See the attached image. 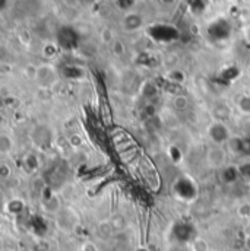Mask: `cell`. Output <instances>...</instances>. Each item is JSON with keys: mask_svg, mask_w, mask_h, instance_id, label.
Wrapping results in <instances>:
<instances>
[{"mask_svg": "<svg viewBox=\"0 0 250 251\" xmlns=\"http://www.w3.org/2000/svg\"><path fill=\"white\" fill-rule=\"evenodd\" d=\"M125 44L120 41V40H116L113 44H111V51L116 54V56H123L125 54Z\"/></svg>", "mask_w": 250, "mask_h": 251, "instance_id": "cell-22", "label": "cell"}, {"mask_svg": "<svg viewBox=\"0 0 250 251\" xmlns=\"http://www.w3.org/2000/svg\"><path fill=\"white\" fill-rule=\"evenodd\" d=\"M69 143H70V146H73V148H79V146L82 145V139H81V136L73 134V136L69 137Z\"/></svg>", "mask_w": 250, "mask_h": 251, "instance_id": "cell-26", "label": "cell"}, {"mask_svg": "<svg viewBox=\"0 0 250 251\" xmlns=\"http://www.w3.org/2000/svg\"><path fill=\"white\" fill-rule=\"evenodd\" d=\"M214 116H215L217 122H224L225 119H228L231 116V108L227 104H218L214 108Z\"/></svg>", "mask_w": 250, "mask_h": 251, "instance_id": "cell-11", "label": "cell"}, {"mask_svg": "<svg viewBox=\"0 0 250 251\" xmlns=\"http://www.w3.org/2000/svg\"><path fill=\"white\" fill-rule=\"evenodd\" d=\"M98 232H100V235L104 238H109L113 232H114V229H113V226H111V224H110V221L109 222H101L100 225H98Z\"/></svg>", "mask_w": 250, "mask_h": 251, "instance_id": "cell-18", "label": "cell"}, {"mask_svg": "<svg viewBox=\"0 0 250 251\" xmlns=\"http://www.w3.org/2000/svg\"><path fill=\"white\" fill-rule=\"evenodd\" d=\"M245 249L248 251H250V237H248L246 241H245Z\"/></svg>", "mask_w": 250, "mask_h": 251, "instance_id": "cell-31", "label": "cell"}, {"mask_svg": "<svg viewBox=\"0 0 250 251\" xmlns=\"http://www.w3.org/2000/svg\"><path fill=\"white\" fill-rule=\"evenodd\" d=\"M101 41L104 43V44H113L116 40H114V34H113V31L110 29V28H104L103 31H101Z\"/></svg>", "mask_w": 250, "mask_h": 251, "instance_id": "cell-20", "label": "cell"}, {"mask_svg": "<svg viewBox=\"0 0 250 251\" xmlns=\"http://www.w3.org/2000/svg\"><path fill=\"white\" fill-rule=\"evenodd\" d=\"M208 137L214 145L224 146L225 143L231 140V133H230V128L222 122H214L208 127Z\"/></svg>", "mask_w": 250, "mask_h": 251, "instance_id": "cell-2", "label": "cell"}, {"mask_svg": "<svg viewBox=\"0 0 250 251\" xmlns=\"http://www.w3.org/2000/svg\"><path fill=\"white\" fill-rule=\"evenodd\" d=\"M34 80L38 83L40 88L43 89H50L52 86H55L59 80V75H57V70L53 64H49V63H44V64H40L37 67V72H35V77Z\"/></svg>", "mask_w": 250, "mask_h": 251, "instance_id": "cell-1", "label": "cell"}, {"mask_svg": "<svg viewBox=\"0 0 250 251\" xmlns=\"http://www.w3.org/2000/svg\"><path fill=\"white\" fill-rule=\"evenodd\" d=\"M189 98L185 95H176L173 100H171V108L174 111H185L189 108Z\"/></svg>", "mask_w": 250, "mask_h": 251, "instance_id": "cell-12", "label": "cell"}, {"mask_svg": "<svg viewBox=\"0 0 250 251\" xmlns=\"http://www.w3.org/2000/svg\"><path fill=\"white\" fill-rule=\"evenodd\" d=\"M239 213L243 218H250V204H242L239 207Z\"/></svg>", "mask_w": 250, "mask_h": 251, "instance_id": "cell-27", "label": "cell"}, {"mask_svg": "<svg viewBox=\"0 0 250 251\" xmlns=\"http://www.w3.org/2000/svg\"><path fill=\"white\" fill-rule=\"evenodd\" d=\"M97 0H81V4H83V6H89V4H94Z\"/></svg>", "mask_w": 250, "mask_h": 251, "instance_id": "cell-30", "label": "cell"}, {"mask_svg": "<svg viewBox=\"0 0 250 251\" xmlns=\"http://www.w3.org/2000/svg\"><path fill=\"white\" fill-rule=\"evenodd\" d=\"M135 251H148V250H146L145 247H139V249H136V250H135Z\"/></svg>", "mask_w": 250, "mask_h": 251, "instance_id": "cell-32", "label": "cell"}, {"mask_svg": "<svg viewBox=\"0 0 250 251\" xmlns=\"http://www.w3.org/2000/svg\"><path fill=\"white\" fill-rule=\"evenodd\" d=\"M1 251H13V250H10V249H3Z\"/></svg>", "mask_w": 250, "mask_h": 251, "instance_id": "cell-33", "label": "cell"}, {"mask_svg": "<svg viewBox=\"0 0 250 251\" xmlns=\"http://www.w3.org/2000/svg\"><path fill=\"white\" fill-rule=\"evenodd\" d=\"M12 151H13V140H12V137H9L7 134H1L0 136V153L3 156H6Z\"/></svg>", "mask_w": 250, "mask_h": 251, "instance_id": "cell-13", "label": "cell"}, {"mask_svg": "<svg viewBox=\"0 0 250 251\" xmlns=\"http://www.w3.org/2000/svg\"><path fill=\"white\" fill-rule=\"evenodd\" d=\"M205 159H206V164L211 167V168H224L225 167V162H227V153L225 151L222 149V146H211L208 151H206V155H205Z\"/></svg>", "mask_w": 250, "mask_h": 251, "instance_id": "cell-5", "label": "cell"}, {"mask_svg": "<svg viewBox=\"0 0 250 251\" xmlns=\"http://www.w3.org/2000/svg\"><path fill=\"white\" fill-rule=\"evenodd\" d=\"M110 224H111L114 232H122L126 226H127V221H126V218L123 215H114V216L110 219Z\"/></svg>", "mask_w": 250, "mask_h": 251, "instance_id": "cell-15", "label": "cell"}, {"mask_svg": "<svg viewBox=\"0 0 250 251\" xmlns=\"http://www.w3.org/2000/svg\"><path fill=\"white\" fill-rule=\"evenodd\" d=\"M63 3L70 9H76L78 6H81V0H63Z\"/></svg>", "mask_w": 250, "mask_h": 251, "instance_id": "cell-28", "label": "cell"}, {"mask_svg": "<svg viewBox=\"0 0 250 251\" xmlns=\"http://www.w3.org/2000/svg\"><path fill=\"white\" fill-rule=\"evenodd\" d=\"M239 171H240V177H242L245 181L250 183V161L242 164V165L239 167Z\"/></svg>", "mask_w": 250, "mask_h": 251, "instance_id": "cell-21", "label": "cell"}, {"mask_svg": "<svg viewBox=\"0 0 250 251\" xmlns=\"http://www.w3.org/2000/svg\"><path fill=\"white\" fill-rule=\"evenodd\" d=\"M142 25H143V18L136 12H129V13H126L125 18H123V28L129 32L140 29Z\"/></svg>", "mask_w": 250, "mask_h": 251, "instance_id": "cell-7", "label": "cell"}, {"mask_svg": "<svg viewBox=\"0 0 250 251\" xmlns=\"http://www.w3.org/2000/svg\"><path fill=\"white\" fill-rule=\"evenodd\" d=\"M55 218H56V226L63 232H73L79 225V218L70 207L62 209Z\"/></svg>", "mask_w": 250, "mask_h": 251, "instance_id": "cell-3", "label": "cell"}, {"mask_svg": "<svg viewBox=\"0 0 250 251\" xmlns=\"http://www.w3.org/2000/svg\"><path fill=\"white\" fill-rule=\"evenodd\" d=\"M12 176V168L9 167V164L7 162H1L0 164V177L3 178V180H6V178H9Z\"/></svg>", "mask_w": 250, "mask_h": 251, "instance_id": "cell-23", "label": "cell"}, {"mask_svg": "<svg viewBox=\"0 0 250 251\" xmlns=\"http://www.w3.org/2000/svg\"><path fill=\"white\" fill-rule=\"evenodd\" d=\"M24 164H25V167H27L28 170L34 171V170L38 168V158H37L34 153H28V155L25 156V159H24Z\"/></svg>", "mask_w": 250, "mask_h": 251, "instance_id": "cell-19", "label": "cell"}, {"mask_svg": "<svg viewBox=\"0 0 250 251\" xmlns=\"http://www.w3.org/2000/svg\"><path fill=\"white\" fill-rule=\"evenodd\" d=\"M190 251H209V244L206 240L196 237L192 243H190Z\"/></svg>", "mask_w": 250, "mask_h": 251, "instance_id": "cell-16", "label": "cell"}, {"mask_svg": "<svg viewBox=\"0 0 250 251\" xmlns=\"http://www.w3.org/2000/svg\"><path fill=\"white\" fill-rule=\"evenodd\" d=\"M32 140L40 148H50L53 142V133L47 126H38L32 131Z\"/></svg>", "mask_w": 250, "mask_h": 251, "instance_id": "cell-6", "label": "cell"}, {"mask_svg": "<svg viewBox=\"0 0 250 251\" xmlns=\"http://www.w3.org/2000/svg\"><path fill=\"white\" fill-rule=\"evenodd\" d=\"M25 207V203L21 200V199H12L7 204H6V209L7 212H10L12 215H19Z\"/></svg>", "mask_w": 250, "mask_h": 251, "instance_id": "cell-14", "label": "cell"}, {"mask_svg": "<svg viewBox=\"0 0 250 251\" xmlns=\"http://www.w3.org/2000/svg\"><path fill=\"white\" fill-rule=\"evenodd\" d=\"M44 210H46L47 213H52V215L56 216V215L62 210L59 199H57L56 196H50L47 200H44Z\"/></svg>", "mask_w": 250, "mask_h": 251, "instance_id": "cell-10", "label": "cell"}, {"mask_svg": "<svg viewBox=\"0 0 250 251\" xmlns=\"http://www.w3.org/2000/svg\"><path fill=\"white\" fill-rule=\"evenodd\" d=\"M81 251H98V247L95 243L92 241H85L82 246H81Z\"/></svg>", "mask_w": 250, "mask_h": 251, "instance_id": "cell-24", "label": "cell"}, {"mask_svg": "<svg viewBox=\"0 0 250 251\" xmlns=\"http://www.w3.org/2000/svg\"><path fill=\"white\" fill-rule=\"evenodd\" d=\"M170 251H189V250L186 249V247H183V246H180V244H179V246H174V247H173Z\"/></svg>", "mask_w": 250, "mask_h": 251, "instance_id": "cell-29", "label": "cell"}, {"mask_svg": "<svg viewBox=\"0 0 250 251\" xmlns=\"http://www.w3.org/2000/svg\"><path fill=\"white\" fill-rule=\"evenodd\" d=\"M239 177H240L239 167H224L222 171H221V180H222L225 184L234 183Z\"/></svg>", "mask_w": 250, "mask_h": 251, "instance_id": "cell-9", "label": "cell"}, {"mask_svg": "<svg viewBox=\"0 0 250 251\" xmlns=\"http://www.w3.org/2000/svg\"><path fill=\"white\" fill-rule=\"evenodd\" d=\"M237 107H239V110H240L243 114L250 116V95H243V97H240L239 101H237Z\"/></svg>", "mask_w": 250, "mask_h": 251, "instance_id": "cell-17", "label": "cell"}, {"mask_svg": "<svg viewBox=\"0 0 250 251\" xmlns=\"http://www.w3.org/2000/svg\"><path fill=\"white\" fill-rule=\"evenodd\" d=\"M173 238L177 241V244L183 246V244H188L192 243L194 238H196V234H194V228L192 224L188 222H177L174 226H173Z\"/></svg>", "mask_w": 250, "mask_h": 251, "instance_id": "cell-4", "label": "cell"}, {"mask_svg": "<svg viewBox=\"0 0 250 251\" xmlns=\"http://www.w3.org/2000/svg\"><path fill=\"white\" fill-rule=\"evenodd\" d=\"M161 123L166 128H170V130H176L180 127V120L177 119L176 116V111L173 110H163L161 113Z\"/></svg>", "mask_w": 250, "mask_h": 251, "instance_id": "cell-8", "label": "cell"}, {"mask_svg": "<svg viewBox=\"0 0 250 251\" xmlns=\"http://www.w3.org/2000/svg\"><path fill=\"white\" fill-rule=\"evenodd\" d=\"M170 77H171V80H177V82H183L185 80V75H183L182 70H173L170 73Z\"/></svg>", "mask_w": 250, "mask_h": 251, "instance_id": "cell-25", "label": "cell"}, {"mask_svg": "<svg viewBox=\"0 0 250 251\" xmlns=\"http://www.w3.org/2000/svg\"><path fill=\"white\" fill-rule=\"evenodd\" d=\"M228 1H236V0H228Z\"/></svg>", "mask_w": 250, "mask_h": 251, "instance_id": "cell-34", "label": "cell"}]
</instances>
